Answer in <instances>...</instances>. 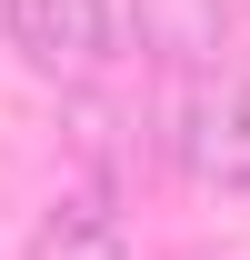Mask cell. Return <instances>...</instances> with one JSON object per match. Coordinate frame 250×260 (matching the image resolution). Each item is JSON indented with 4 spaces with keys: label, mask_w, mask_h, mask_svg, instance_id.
Listing matches in <instances>:
<instances>
[{
    "label": "cell",
    "mask_w": 250,
    "mask_h": 260,
    "mask_svg": "<svg viewBox=\"0 0 250 260\" xmlns=\"http://www.w3.org/2000/svg\"><path fill=\"white\" fill-rule=\"evenodd\" d=\"M160 150L190 170V190L250 200V70H200L160 110Z\"/></svg>",
    "instance_id": "obj_1"
},
{
    "label": "cell",
    "mask_w": 250,
    "mask_h": 260,
    "mask_svg": "<svg viewBox=\"0 0 250 260\" xmlns=\"http://www.w3.org/2000/svg\"><path fill=\"white\" fill-rule=\"evenodd\" d=\"M0 30L40 80H70V90H90L120 60V10L110 0H0Z\"/></svg>",
    "instance_id": "obj_2"
},
{
    "label": "cell",
    "mask_w": 250,
    "mask_h": 260,
    "mask_svg": "<svg viewBox=\"0 0 250 260\" xmlns=\"http://www.w3.org/2000/svg\"><path fill=\"white\" fill-rule=\"evenodd\" d=\"M30 260H140V240L110 210V190H60L30 230Z\"/></svg>",
    "instance_id": "obj_3"
},
{
    "label": "cell",
    "mask_w": 250,
    "mask_h": 260,
    "mask_svg": "<svg viewBox=\"0 0 250 260\" xmlns=\"http://www.w3.org/2000/svg\"><path fill=\"white\" fill-rule=\"evenodd\" d=\"M240 10H250V0H240Z\"/></svg>",
    "instance_id": "obj_4"
}]
</instances>
